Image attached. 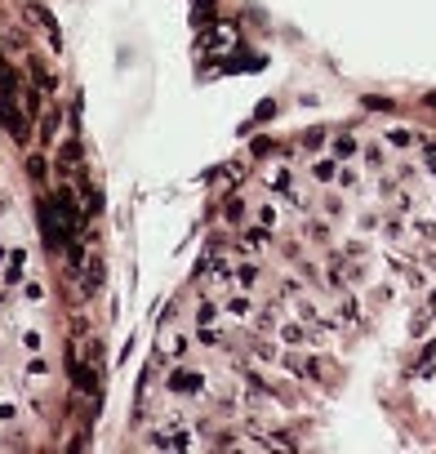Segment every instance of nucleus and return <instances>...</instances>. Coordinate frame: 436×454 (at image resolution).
<instances>
[{"label": "nucleus", "mask_w": 436, "mask_h": 454, "mask_svg": "<svg viewBox=\"0 0 436 454\" xmlns=\"http://www.w3.org/2000/svg\"><path fill=\"white\" fill-rule=\"evenodd\" d=\"M423 165L436 174V143H423Z\"/></svg>", "instance_id": "ddd939ff"}, {"label": "nucleus", "mask_w": 436, "mask_h": 454, "mask_svg": "<svg viewBox=\"0 0 436 454\" xmlns=\"http://www.w3.org/2000/svg\"><path fill=\"white\" fill-rule=\"evenodd\" d=\"M356 183H361V174L352 165H338V187H356Z\"/></svg>", "instance_id": "9d476101"}, {"label": "nucleus", "mask_w": 436, "mask_h": 454, "mask_svg": "<svg viewBox=\"0 0 436 454\" xmlns=\"http://www.w3.org/2000/svg\"><path fill=\"white\" fill-rule=\"evenodd\" d=\"M223 312H227V316H236V321H245L254 307H250V299H245V294H236V299H227V307H223Z\"/></svg>", "instance_id": "6e6552de"}, {"label": "nucleus", "mask_w": 436, "mask_h": 454, "mask_svg": "<svg viewBox=\"0 0 436 454\" xmlns=\"http://www.w3.org/2000/svg\"><path fill=\"white\" fill-rule=\"evenodd\" d=\"M169 392H178V396H201L205 392V374H196V370H174L169 374Z\"/></svg>", "instance_id": "f257e3e1"}, {"label": "nucleus", "mask_w": 436, "mask_h": 454, "mask_svg": "<svg viewBox=\"0 0 436 454\" xmlns=\"http://www.w3.org/2000/svg\"><path fill=\"white\" fill-rule=\"evenodd\" d=\"M236 277H241V285H254V281H259V268H241Z\"/></svg>", "instance_id": "4468645a"}, {"label": "nucleus", "mask_w": 436, "mask_h": 454, "mask_svg": "<svg viewBox=\"0 0 436 454\" xmlns=\"http://www.w3.org/2000/svg\"><path fill=\"white\" fill-rule=\"evenodd\" d=\"M268 183H272V187H276V192H285V187H290V169H285V165H272V174H268Z\"/></svg>", "instance_id": "1a4fd4ad"}, {"label": "nucleus", "mask_w": 436, "mask_h": 454, "mask_svg": "<svg viewBox=\"0 0 436 454\" xmlns=\"http://www.w3.org/2000/svg\"><path fill=\"white\" fill-rule=\"evenodd\" d=\"M410 370H414V378H428V374L436 370V347H423V352H419V361H414Z\"/></svg>", "instance_id": "39448f33"}, {"label": "nucleus", "mask_w": 436, "mask_h": 454, "mask_svg": "<svg viewBox=\"0 0 436 454\" xmlns=\"http://www.w3.org/2000/svg\"><path fill=\"white\" fill-rule=\"evenodd\" d=\"M214 316H218V307H214V303H201V312H196V321H201V325H210Z\"/></svg>", "instance_id": "f8f14e48"}, {"label": "nucleus", "mask_w": 436, "mask_h": 454, "mask_svg": "<svg viewBox=\"0 0 436 454\" xmlns=\"http://www.w3.org/2000/svg\"><path fill=\"white\" fill-rule=\"evenodd\" d=\"M312 178H316V183H334V178H338V156L316 160V165H312Z\"/></svg>", "instance_id": "7ed1b4c3"}, {"label": "nucleus", "mask_w": 436, "mask_h": 454, "mask_svg": "<svg viewBox=\"0 0 436 454\" xmlns=\"http://www.w3.org/2000/svg\"><path fill=\"white\" fill-rule=\"evenodd\" d=\"M361 156H365V165H369V169H383V165H387V147H383V143H369Z\"/></svg>", "instance_id": "0eeeda50"}, {"label": "nucleus", "mask_w": 436, "mask_h": 454, "mask_svg": "<svg viewBox=\"0 0 436 454\" xmlns=\"http://www.w3.org/2000/svg\"><path fill=\"white\" fill-rule=\"evenodd\" d=\"M432 321H436V312H432V307H423L419 316H410V338H423V334L432 329Z\"/></svg>", "instance_id": "20e7f679"}, {"label": "nucleus", "mask_w": 436, "mask_h": 454, "mask_svg": "<svg viewBox=\"0 0 436 454\" xmlns=\"http://www.w3.org/2000/svg\"><path fill=\"white\" fill-rule=\"evenodd\" d=\"M356 151H361V143H356V138H352V134H338V138H334V156H338V160H347V156H356Z\"/></svg>", "instance_id": "423d86ee"}, {"label": "nucleus", "mask_w": 436, "mask_h": 454, "mask_svg": "<svg viewBox=\"0 0 436 454\" xmlns=\"http://www.w3.org/2000/svg\"><path fill=\"white\" fill-rule=\"evenodd\" d=\"M27 165H32V178H45V160H41V156H32Z\"/></svg>", "instance_id": "2eb2a0df"}, {"label": "nucleus", "mask_w": 436, "mask_h": 454, "mask_svg": "<svg viewBox=\"0 0 436 454\" xmlns=\"http://www.w3.org/2000/svg\"><path fill=\"white\" fill-rule=\"evenodd\" d=\"M383 143H387V147H396V151H414V147L423 143V138H419V129H410V125H392V129L383 134Z\"/></svg>", "instance_id": "f03ea898"}, {"label": "nucleus", "mask_w": 436, "mask_h": 454, "mask_svg": "<svg viewBox=\"0 0 436 454\" xmlns=\"http://www.w3.org/2000/svg\"><path fill=\"white\" fill-rule=\"evenodd\" d=\"M165 352H169V356H183V352H187V338H183V334H169V338H165Z\"/></svg>", "instance_id": "9b49d317"}]
</instances>
